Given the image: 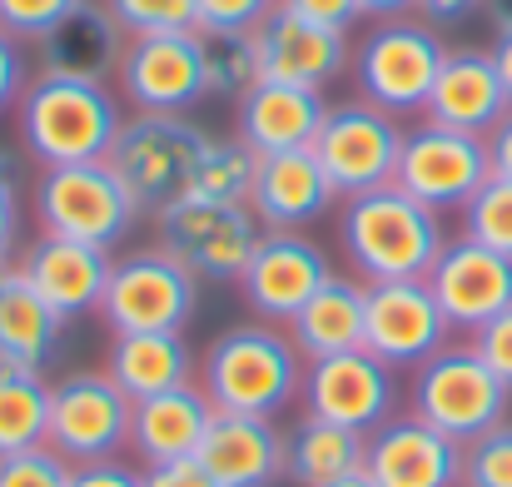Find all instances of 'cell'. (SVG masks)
I'll return each mask as SVG.
<instances>
[{
  "label": "cell",
  "mask_w": 512,
  "mask_h": 487,
  "mask_svg": "<svg viewBox=\"0 0 512 487\" xmlns=\"http://www.w3.org/2000/svg\"><path fill=\"white\" fill-rule=\"evenodd\" d=\"M15 125H20L25 155L40 169H55V164L110 160L125 130V110L105 80H75V75L40 70L30 75L15 105Z\"/></svg>",
  "instance_id": "1"
},
{
  "label": "cell",
  "mask_w": 512,
  "mask_h": 487,
  "mask_svg": "<svg viewBox=\"0 0 512 487\" xmlns=\"http://www.w3.org/2000/svg\"><path fill=\"white\" fill-rule=\"evenodd\" d=\"M339 244L363 284H388V279H428L448 234L443 214H433L398 184H383L343 199Z\"/></svg>",
  "instance_id": "2"
},
{
  "label": "cell",
  "mask_w": 512,
  "mask_h": 487,
  "mask_svg": "<svg viewBox=\"0 0 512 487\" xmlns=\"http://www.w3.org/2000/svg\"><path fill=\"white\" fill-rule=\"evenodd\" d=\"M304 353L294 348L289 328L279 324H234L204 353V393L214 413H254L279 418L304 393Z\"/></svg>",
  "instance_id": "3"
},
{
  "label": "cell",
  "mask_w": 512,
  "mask_h": 487,
  "mask_svg": "<svg viewBox=\"0 0 512 487\" xmlns=\"http://www.w3.org/2000/svg\"><path fill=\"white\" fill-rule=\"evenodd\" d=\"M508 398L512 388L478 358L473 343L438 348L428 363L413 368L408 383V413H418L428 428L448 433L463 448L508 418Z\"/></svg>",
  "instance_id": "4"
},
{
  "label": "cell",
  "mask_w": 512,
  "mask_h": 487,
  "mask_svg": "<svg viewBox=\"0 0 512 487\" xmlns=\"http://www.w3.org/2000/svg\"><path fill=\"white\" fill-rule=\"evenodd\" d=\"M35 219H40V234L115 249L135 229L140 204H135V194L125 189V179L115 174L110 160L55 164L35 184Z\"/></svg>",
  "instance_id": "5"
},
{
  "label": "cell",
  "mask_w": 512,
  "mask_h": 487,
  "mask_svg": "<svg viewBox=\"0 0 512 487\" xmlns=\"http://www.w3.org/2000/svg\"><path fill=\"white\" fill-rule=\"evenodd\" d=\"M443 60H448L443 35L428 20L398 15V20H378L348 65L358 80V100H368L388 115H413L428 105Z\"/></svg>",
  "instance_id": "6"
},
{
  "label": "cell",
  "mask_w": 512,
  "mask_h": 487,
  "mask_svg": "<svg viewBox=\"0 0 512 487\" xmlns=\"http://www.w3.org/2000/svg\"><path fill=\"white\" fill-rule=\"evenodd\" d=\"M204 145H209V135L189 115H140L135 110L110 150V164L125 179V189L135 194L140 214H160L174 199L189 194V179H194Z\"/></svg>",
  "instance_id": "7"
},
{
  "label": "cell",
  "mask_w": 512,
  "mask_h": 487,
  "mask_svg": "<svg viewBox=\"0 0 512 487\" xmlns=\"http://www.w3.org/2000/svg\"><path fill=\"white\" fill-rule=\"evenodd\" d=\"M155 224H160V249H170L194 279H209V284H239L264 234L249 204H219V199H194V194L160 209Z\"/></svg>",
  "instance_id": "8"
},
{
  "label": "cell",
  "mask_w": 512,
  "mask_h": 487,
  "mask_svg": "<svg viewBox=\"0 0 512 487\" xmlns=\"http://www.w3.org/2000/svg\"><path fill=\"white\" fill-rule=\"evenodd\" d=\"M199 309V279L170 249H140L115 259L100 319L110 333H184Z\"/></svg>",
  "instance_id": "9"
},
{
  "label": "cell",
  "mask_w": 512,
  "mask_h": 487,
  "mask_svg": "<svg viewBox=\"0 0 512 487\" xmlns=\"http://www.w3.org/2000/svg\"><path fill=\"white\" fill-rule=\"evenodd\" d=\"M130 418H135V398L105 373V368H85V373H65L60 383H50V433L45 443L80 463H100V458H120L130 448Z\"/></svg>",
  "instance_id": "10"
},
{
  "label": "cell",
  "mask_w": 512,
  "mask_h": 487,
  "mask_svg": "<svg viewBox=\"0 0 512 487\" xmlns=\"http://www.w3.org/2000/svg\"><path fill=\"white\" fill-rule=\"evenodd\" d=\"M309 150L324 164L334 194L353 199V194L393 184L398 155H403V125H398V115H388L368 100H343V105H329Z\"/></svg>",
  "instance_id": "11"
},
{
  "label": "cell",
  "mask_w": 512,
  "mask_h": 487,
  "mask_svg": "<svg viewBox=\"0 0 512 487\" xmlns=\"http://www.w3.org/2000/svg\"><path fill=\"white\" fill-rule=\"evenodd\" d=\"M493 179L488 164V140L483 135H463L448 125H413L403 130V155H398V174L393 184L403 194H413L418 204H428L433 214H463V204Z\"/></svg>",
  "instance_id": "12"
},
{
  "label": "cell",
  "mask_w": 512,
  "mask_h": 487,
  "mask_svg": "<svg viewBox=\"0 0 512 487\" xmlns=\"http://www.w3.org/2000/svg\"><path fill=\"white\" fill-rule=\"evenodd\" d=\"M453 324L443 319L428 279H388L363 289V348L393 373H413L438 348H448Z\"/></svg>",
  "instance_id": "13"
},
{
  "label": "cell",
  "mask_w": 512,
  "mask_h": 487,
  "mask_svg": "<svg viewBox=\"0 0 512 487\" xmlns=\"http://www.w3.org/2000/svg\"><path fill=\"white\" fill-rule=\"evenodd\" d=\"M329 279L334 264L304 229H264L239 274V294L264 324H289Z\"/></svg>",
  "instance_id": "14"
},
{
  "label": "cell",
  "mask_w": 512,
  "mask_h": 487,
  "mask_svg": "<svg viewBox=\"0 0 512 487\" xmlns=\"http://www.w3.org/2000/svg\"><path fill=\"white\" fill-rule=\"evenodd\" d=\"M304 413L329 418L353 433H373L398 413V373L368 348H348L334 358H314L304 368Z\"/></svg>",
  "instance_id": "15"
},
{
  "label": "cell",
  "mask_w": 512,
  "mask_h": 487,
  "mask_svg": "<svg viewBox=\"0 0 512 487\" xmlns=\"http://www.w3.org/2000/svg\"><path fill=\"white\" fill-rule=\"evenodd\" d=\"M115 80H120V95L140 115H189L199 100H209L199 30L130 35Z\"/></svg>",
  "instance_id": "16"
},
{
  "label": "cell",
  "mask_w": 512,
  "mask_h": 487,
  "mask_svg": "<svg viewBox=\"0 0 512 487\" xmlns=\"http://www.w3.org/2000/svg\"><path fill=\"white\" fill-rule=\"evenodd\" d=\"M428 289H433L448 324L463 328V333H478L488 319L512 309V259L458 234L443 244L438 264L428 269Z\"/></svg>",
  "instance_id": "17"
},
{
  "label": "cell",
  "mask_w": 512,
  "mask_h": 487,
  "mask_svg": "<svg viewBox=\"0 0 512 487\" xmlns=\"http://www.w3.org/2000/svg\"><path fill=\"white\" fill-rule=\"evenodd\" d=\"M363 468L378 487H463V443L428 428L418 413H393L368 433Z\"/></svg>",
  "instance_id": "18"
},
{
  "label": "cell",
  "mask_w": 512,
  "mask_h": 487,
  "mask_svg": "<svg viewBox=\"0 0 512 487\" xmlns=\"http://www.w3.org/2000/svg\"><path fill=\"white\" fill-rule=\"evenodd\" d=\"M254 40H259L264 80H289V85H309V90L334 85L343 70H348V60H353L348 30L314 25V20L294 15L284 0L264 15V25L254 30Z\"/></svg>",
  "instance_id": "19"
},
{
  "label": "cell",
  "mask_w": 512,
  "mask_h": 487,
  "mask_svg": "<svg viewBox=\"0 0 512 487\" xmlns=\"http://www.w3.org/2000/svg\"><path fill=\"white\" fill-rule=\"evenodd\" d=\"M15 269L35 284V294L60 319H80V314H100V299H105L115 259H110V249H95V244H80V239H60V234H40Z\"/></svg>",
  "instance_id": "20"
},
{
  "label": "cell",
  "mask_w": 512,
  "mask_h": 487,
  "mask_svg": "<svg viewBox=\"0 0 512 487\" xmlns=\"http://www.w3.org/2000/svg\"><path fill=\"white\" fill-rule=\"evenodd\" d=\"M512 110L508 90H503V75L493 65V50H478V45H463V50H448L438 80H433V95L423 105V115L433 125H448V130H463V135H493V125Z\"/></svg>",
  "instance_id": "21"
},
{
  "label": "cell",
  "mask_w": 512,
  "mask_h": 487,
  "mask_svg": "<svg viewBox=\"0 0 512 487\" xmlns=\"http://www.w3.org/2000/svg\"><path fill=\"white\" fill-rule=\"evenodd\" d=\"M334 184L314 150H284V155H259L249 209L264 229H309L334 209Z\"/></svg>",
  "instance_id": "22"
},
{
  "label": "cell",
  "mask_w": 512,
  "mask_h": 487,
  "mask_svg": "<svg viewBox=\"0 0 512 487\" xmlns=\"http://www.w3.org/2000/svg\"><path fill=\"white\" fill-rule=\"evenodd\" d=\"M194 458L219 487H274L284 478V433L274 428V418L214 413Z\"/></svg>",
  "instance_id": "23"
},
{
  "label": "cell",
  "mask_w": 512,
  "mask_h": 487,
  "mask_svg": "<svg viewBox=\"0 0 512 487\" xmlns=\"http://www.w3.org/2000/svg\"><path fill=\"white\" fill-rule=\"evenodd\" d=\"M329 105L324 90L289 85V80H259L239 100V140L254 155H284V150H309Z\"/></svg>",
  "instance_id": "24"
},
{
  "label": "cell",
  "mask_w": 512,
  "mask_h": 487,
  "mask_svg": "<svg viewBox=\"0 0 512 487\" xmlns=\"http://www.w3.org/2000/svg\"><path fill=\"white\" fill-rule=\"evenodd\" d=\"M40 45V70L50 75H75V80H115L120 75V60H125V45L130 35L120 30V20L100 5V0H85L75 5Z\"/></svg>",
  "instance_id": "25"
},
{
  "label": "cell",
  "mask_w": 512,
  "mask_h": 487,
  "mask_svg": "<svg viewBox=\"0 0 512 487\" xmlns=\"http://www.w3.org/2000/svg\"><path fill=\"white\" fill-rule=\"evenodd\" d=\"M209 423H214V403L194 383L155 393V398H140L135 418H130V453L145 468L174 463V458H194L204 433H209Z\"/></svg>",
  "instance_id": "26"
},
{
  "label": "cell",
  "mask_w": 512,
  "mask_h": 487,
  "mask_svg": "<svg viewBox=\"0 0 512 487\" xmlns=\"http://www.w3.org/2000/svg\"><path fill=\"white\" fill-rule=\"evenodd\" d=\"M60 328L65 319L35 294V284L20 269H10L0 284V368L40 373L60 348Z\"/></svg>",
  "instance_id": "27"
},
{
  "label": "cell",
  "mask_w": 512,
  "mask_h": 487,
  "mask_svg": "<svg viewBox=\"0 0 512 487\" xmlns=\"http://www.w3.org/2000/svg\"><path fill=\"white\" fill-rule=\"evenodd\" d=\"M105 373L140 403L194 378V348L184 343V333H115Z\"/></svg>",
  "instance_id": "28"
},
{
  "label": "cell",
  "mask_w": 512,
  "mask_h": 487,
  "mask_svg": "<svg viewBox=\"0 0 512 487\" xmlns=\"http://www.w3.org/2000/svg\"><path fill=\"white\" fill-rule=\"evenodd\" d=\"M363 279H343L334 274L294 319H289V338L304 353V363L314 358H334L348 348H363Z\"/></svg>",
  "instance_id": "29"
},
{
  "label": "cell",
  "mask_w": 512,
  "mask_h": 487,
  "mask_svg": "<svg viewBox=\"0 0 512 487\" xmlns=\"http://www.w3.org/2000/svg\"><path fill=\"white\" fill-rule=\"evenodd\" d=\"M363 453H368L363 433L304 413L284 433V478H294L299 487H324L343 473H353V468H363Z\"/></svg>",
  "instance_id": "30"
},
{
  "label": "cell",
  "mask_w": 512,
  "mask_h": 487,
  "mask_svg": "<svg viewBox=\"0 0 512 487\" xmlns=\"http://www.w3.org/2000/svg\"><path fill=\"white\" fill-rule=\"evenodd\" d=\"M50 433V383L25 368H0V458L45 448Z\"/></svg>",
  "instance_id": "31"
},
{
  "label": "cell",
  "mask_w": 512,
  "mask_h": 487,
  "mask_svg": "<svg viewBox=\"0 0 512 487\" xmlns=\"http://www.w3.org/2000/svg\"><path fill=\"white\" fill-rule=\"evenodd\" d=\"M199 50H204V85L214 100H244L264 80L254 30H199Z\"/></svg>",
  "instance_id": "32"
},
{
  "label": "cell",
  "mask_w": 512,
  "mask_h": 487,
  "mask_svg": "<svg viewBox=\"0 0 512 487\" xmlns=\"http://www.w3.org/2000/svg\"><path fill=\"white\" fill-rule=\"evenodd\" d=\"M254 169H259V155L239 135L234 140H209L199 164H194L189 194L194 199H219V204H249Z\"/></svg>",
  "instance_id": "33"
},
{
  "label": "cell",
  "mask_w": 512,
  "mask_h": 487,
  "mask_svg": "<svg viewBox=\"0 0 512 487\" xmlns=\"http://www.w3.org/2000/svg\"><path fill=\"white\" fill-rule=\"evenodd\" d=\"M463 234L478 239L493 254L512 259V179H488L468 204H463Z\"/></svg>",
  "instance_id": "34"
},
{
  "label": "cell",
  "mask_w": 512,
  "mask_h": 487,
  "mask_svg": "<svg viewBox=\"0 0 512 487\" xmlns=\"http://www.w3.org/2000/svg\"><path fill=\"white\" fill-rule=\"evenodd\" d=\"M125 35H174V30H199L194 0H100Z\"/></svg>",
  "instance_id": "35"
},
{
  "label": "cell",
  "mask_w": 512,
  "mask_h": 487,
  "mask_svg": "<svg viewBox=\"0 0 512 487\" xmlns=\"http://www.w3.org/2000/svg\"><path fill=\"white\" fill-rule=\"evenodd\" d=\"M463 487H512V423L508 418L463 448Z\"/></svg>",
  "instance_id": "36"
},
{
  "label": "cell",
  "mask_w": 512,
  "mask_h": 487,
  "mask_svg": "<svg viewBox=\"0 0 512 487\" xmlns=\"http://www.w3.org/2000/svg\"><path fill=\"white\" fill-rule=\"evenodd\" d=\"M70 478H75V463L60 458L50 443L0 458V487H70Z\"/></svg>",
  "instance_id": "37"
},
{
  "label": "cell",
  "mask_w": 512,
  "mask_h": 487,
  "mask_svg": "<svg viewBox=\"0 0 512 487\" xmlns=\"http://www.w3.org/2000/svg\"><path fill=\"white\" fill-rule=\"evenodd\" d=\"M75 5L85 0H0V30H10L15 40H45Z\"/></svg>",
  "instance_id": "38"
},
{
  "label": "cell",
  "mask_w": 512,
  "mask_h": 487,
  "mask_svg": "<svg viewBox=\"0 0 512 487\" xmlns=\"http://www.w3.org/2000/svg\"><path fill=\"white\" fill-rule=\"evenodd\" d=\"M279 0H194L199 30H259Z\"/></svg>",
  "instance_id": "39"
},
{
  "label": "cell",
  "mask_w": 512,
  "mask_h": 487,
  "mask_svg": "<svg viewBox=\"0 0 512 487\" xmlns=\"http://www.w3.org/2000/svg\"><path fill=\"white\" fill-rule=\"evenodd\" d=\"M473 348H478V358L512 388V309H503L498 319H488V324L478 328V333H473Z\"/></svg>",
  "instance_id": "40"
},
{
  "label": "cell",
  "mask_w": 512,
  "mask_h": 487,
  "mask_svg": "<svg viewBox=\"0 0 512 487\" xmlns=\"http://www.w3.org/2000/svg\"><path fill=\"white\" fill-rule=\"evenodd\" d=\"M25 85H30V70H25V50H20V40H15L10 30H0V115L20 105Z\"/></svg>",
  "instance_id": "41"
},
{
  "label": "cell",
  "mask_w": 512,
  "mask_h": 487,
  "mask_svg": "<svg viewBox=\"0 0 512 487\" xmlns=\"http://www.w3.org/2000/svg\"><path fill=\"white\" fill-rule=\"evenodd\" d=\"M20 239V189H15V160L0 150V259Z\"/></svg>",
  "instance_id": "42"
},
{
  "label": "cell",
  "mask_w": 512,
  "mask_h": 487,
  "mask_svg": "<svg viewBox=\"0 0 512 487\" xmlns=\"http://www.w3.org/2000/svg\"><path fill=\"white\" fill-rule=\"evenodd\" d=\"M294 15L314 20V25H329V30H353L363 20V5L358 0H284Z\"/></svg>",
  "instance_id": "43"
},
{
  "label": "cell",
  "mask_w": 512,
  "mask_h": 487,
  "mask_svg": "<svg viewBox=\"0 0 512 487\" xmlns=\"http://www.w3.org/2000/svg\"><path fill=\"white\" fill-rule=\"evenodd\" d=\"M70 487H145V473H135L120 458H100V463H80Z\"/></svg>",
  "instance_id": "44"
},
{
  "label": "cell",
  "mask_w": 512,
  "mask_h": 487,
  "mask_svg": "<svg viewBox=\"0 0 512 487\" xmlns=\"http://www.w3.org/2000/svg\"><path fill=\"white\" fill-rule=\"evenodd\" d=\"M145 487H219V483L209 478V468L199 458H174V463L145 468Z\"/></svg>",
  "instance_id": "45"
},
{
  "label": "cell",
  "mask_w": 512,
  "mask_h": 487,
  "mask_svg": "<svg viewBox=\"0 0 512 487\" xmlns=\"http://www.w3.org/2000/svg\"><path fill=\"white\" fill-rule=\"evenodd\" d=\"M418 10H423L428 25H458V20L478 15L483 0H418Z\"/></svg>",
  "instance_id": "46"
},
{
  "label": "cell",
  "mask_w": 512,
  "mask_h": 487,
  "mask_svg": "<svg viewBox=\"0 0 512 487\" xmlns=\"http://www.w3.org/2000/svg\"><path fill=\"white\" fill-rule=\"evenodd\" d=\"M488 164H493L498 179H512V110L493 125V135H488Z\"/></svg>",
  "instance_id": "47"
},
{
  "label": "cell",
  "mask_w": 512,
  "mask_h": 487,
  "mask_svg": "<svg viewBox=\"0 0 512 487\" xmlns=\"http://www.w3.org/2000/svg\"><path fill=\"white\" fill-rule=\"evenodd\" d=\"M368 20H398V15H413L418 0H358Z\"/></svg>",
  "instance_id": "48"
},
{
  "label": "cell",
  "mask_w": 512,
  "mask_h": 487,
  "mask_svg": "<svg viewBox=\"0 0 512 487\" xmlns=\"http://www.w3.org/2000/svg\"><path fill=\"white\" fill-rule=\"evenodd\" d=\"M493 65H498L503 90H508V100H512V30H503V35L493 40Z\"/></svg>",
  "instance_id": "49"
},
{
  "label": "cell",
  "mask_w": 512,
  "mask_h": 487,
  "mask_svg": "<svg viewBox=\"0 0 512 487\" xmlns=\"http://www.w3.org/2000/svg\"><path fill=\"white\" fill-rule=\"evenodd\" d=\"M483 15L493 20V30H498V35L512 30V0H483Z\"/></svg>",
  "instance_id": "50"
},
{
  "label": "cell",
  "mask_w": 512,
  "mask_h": 487,
  "mask_svg": "<svg viewBox=\"0 0 512 487\" xmlns=\"http://www.w3.org/2000/svg\"><path fill=\"white\" fill-rule=\"evenodd\" d=\"M324 487H378L373 478H368V468H353V473H343V478H334V483Z\"/></svg>",
  "instance_id": "51"
},
{
  "label": "cell",
  "mask_w": 512,
  "mask_h": 487,
  "mask_svg": "<svg viewBox=\"0 0 512 487\" xmlns=\"http://www.w3.org/2000/svg\"><path fill=\"white\" fill-rule=\"evenodd\" d=\"M5 274H10V264H5V259H0V284H5Z\"/></svg>",
  "instance_id": "52"
}]
</instances>
